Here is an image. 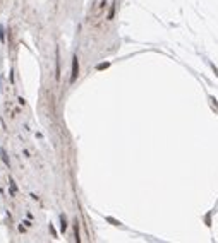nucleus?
Returning a JSON list of instances; mask_svg holds the SVG:
<instances>
[{"mask_svg": "<svg viewBox=\"0 0 218 243\" xmlns=\"http://www.w3.org/2000/svg\"><path fill=\"white\" fill-rule=\"evenodd\" d=\"M77 75H79V60H77V57H74V58H72V74H71V82H76Z\"/></svg>", "mask_w": 218, "mask_h": 243, "instance_id": "1", "label": "nucleus"}, {"mask_svg": "<svg viewBox=\"0 0 218 243\" xmlns=\"http://www.w3.org/2000/svg\"><path fill=\"white\" fill-rule=\"evenodd\" d=\"M0 154H2V161L5 163V166H10V163H9V158H7V152H5V149H0Z\"/></svg>", "mask_w": 218, "mask_h": 243, "instance_id": "2", "label": "nucleus"}, {"mask_svg": "<svg viewBox=\"0 0 218 243\" xmlns=\"http://www.w3.org/2000/svg\"><path fill=\"white\" fill-rule=\"evenodd\" d=\"M60 230H62V231L67 230V221H65V216L60 217Z\"/></svg>", "mask_w": 218, "mask_h": 243, "instance_id": "3", "label": "nucleus"}, {"mask_svg": "<svg viewBox=\"0 0 218 243\" xmlns=\"http://www.w3.org/2000/svg\"><path fill=\"white\" fill-rule=\"evenodd\" d=\"M108 67H110V62H105V63H100V65H98V70H103V68H108Z\"/></svg>", "mask_w": 218, "mask_h": 243, "instance_id": "4", "label": "nucleus"}, {"mask_svg": "<svg viewBox=\"0 0 218 243\" xmlns=\"http://www.w3.org/2000/svg\"><path fill=\"white\" fill-rule=\"evenodd\" d=\"M74 231H76V241H81V238H79V226H77V223H76V226H74Z\"/></svg>", "mask_w": 218, "mask_h": 243, "instance_id": "5", "label": "nucleus"}, {"mask_svg": "<svg viewBox=\"0 0 218 243\" xmlns=\"http://www.w3.org/2000/svg\"><path fill=\"white\" fill-rule=\"evenodd\" d=\"M114 14H115V5H112V9H110V12H108L107 19H114Z\"/></svg>", "mask_w": 218, "mask_h": 243, "instance_id": "6", "label": "nucleus"}, {"mask_svg": "<svg viewBox=\"0 0 218 243\" xmlns=\"http://www.w3.org/2000/svg\"><path fill=\"white\" fill-rule=\"evenodd\" d=\"M107 221H108V223H112V224H115V226H119V224H120L119 221H115L114 217H107Z\"/></svg>", "mask_w": 218, "mask_h": 243, "instance_id": "7", "label": "nucleus"}, {"mask_svg": "<svg viewBox=\"0 0 218 243\" xmlns=\"http://www.w3.org/2000/svg\"><path fill=\"white\" fill-rule=\"evenodd\" d=\"M50 233H52V236H53V238H57V231L53 230V226H52V224H50Z\"/></svg>", "mask_w": 218, "mask_h": 243, "instance_id": "8", "label": "nucleus"}, {"mask_svg": "<svg viewBox=\"0 0 218 243\" xmlns=\"http://www.w3.org/2000/svg\"><path fill=\"white\" fill-rule=\"evenodd\" d=\"M10 188H12V194H14V192H16V183H14L12 180H10Z\"/></svg>", "mask_w": 218, "mask_h": 243, "instance_id": "9", "label": "nucleus"}]
</instances>
